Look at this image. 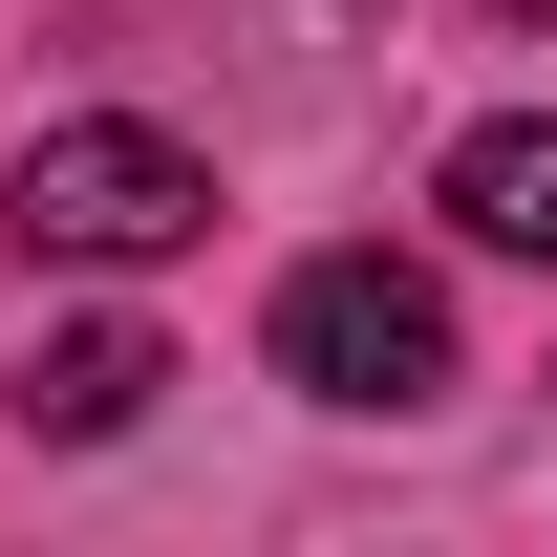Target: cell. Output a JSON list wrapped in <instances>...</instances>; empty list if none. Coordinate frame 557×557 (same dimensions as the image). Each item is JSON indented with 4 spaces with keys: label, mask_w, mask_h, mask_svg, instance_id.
I'll use <instances>...</instances> for the list:
<instances>
[{
    "label": "cell",
    "mask_w": 557,
    "mask_h": 557,
    "mask_svg": "<svg viewBox=\"0 0 557 557\" xmlns=\"http://www.w3.org/2000/svg\"><path fill=\"white\" fill-rule=\"evenodd\" d=\"M0 214H22L44 258H108V278H129V258H172V236H214V172L172 129H44Z\"/></svg>",
    "instance_id": "7a4b0ae2"
},
{
    "label": "cell",
    "mask_w": 557,
    "mask_h": 557,
    "mask_svg": "<svg viewBox=\"0 0 557 557\" xmlns=\"http://www.w3.org/2000/svg\"><path fill=\"white\" fill-rule=\"evenodd\" d=\"M150 386H172V344H150V322H86V344H44V364H22V429H65V450H108V429H129Z\"/></svg>",
    "instance_id": "277c9868"
},
{
    "label": "cell",
    "mask_w": 557,
    "mask_h": 557,
    "mask_svg": "<svg viewBox=\"0 0 557 557\" xmlns=\"http://www.w3.org/2000/svg\"><path fill=\"white\" fill-rule=\"evenodd\" d=\"M278 386L300 408H429L450 386V300L408 258H300L278 278Z\"/></svg>",
    "instance_id": "6da1fadb"
},
{
    "label": "cell",
    "mask_w": 557,
    "mask_h": 557,
    "mask_svg": "<svg viewBox=\"0 0 557 557\" xmlns=\"http://www.w3.org/2000/svg\"><path fill=\"white\" fill-rule=\"evenodd\" d=\"M450 236H493V258H557V129H536V108L450 129Z\"/></svg>",
    "instance_id": "3957f363"
}]
</instances>
